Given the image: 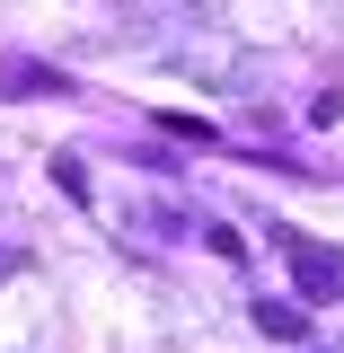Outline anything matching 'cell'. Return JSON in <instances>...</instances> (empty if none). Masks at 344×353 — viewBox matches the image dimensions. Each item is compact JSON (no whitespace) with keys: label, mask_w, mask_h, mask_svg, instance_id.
<instances>
[{"label":"cell","mask_w":344,"mask_h":353,"mask_svg":"<svg viewBox=\"0 0 344 353\" xmlns=\"http://www.w3.org/2000/svg\"><path fill=\"white\" fill-rule=\"evenodd\" d=\"M256 327H265V336H283V345H301V336H309V309H301V301H256Z\"/></svg>","instance_id":"3957f363"},{"label":"cell","mask_w":344,"mask_h":353,"mask_svg":"<svg viewBox=\"0 0 344 353\" xmlns=\"http://www.w3.org/2000/svg\"><path fill=\"white\" fill-rule=\"evenodd\" d=\"M274 248H283V265H292L301 301H344V256L336 248H318L309 230H274Z\"/></svg>","instance_id":"6da1fadb"},{"label":"cell","mask_w":344,"mask_h":353,"mask_svg":"<svg viewBox=\"0 0 344 353\" xmlns=\"http://www.w3.org/2000/svg\"><path fill=\"white\" fill-rule=\"evenodd\" d=\"M203 248H212V256H239V248H247V239H239V230H230V221H203Z\"/></svg>","instance_id":"8992f818"},{"label":"cell","mask_w":344,"mask_h":353,"mask_svg":"<svg viewBox=\"0 0 344 353\" xmlns=\"http://www.w3.org/2000/svg\"><path fill=\"white\" fill-rule=\"evenodd\" d=\"M159 132L194 141V150H212V141H221V132H212V115H176V106H159Z\"/></svg>","instance_id":"277c9868"},{"label":"cell","mask_w":344,"mask_h":353,"mask_svg":"<svg viewBox=\"0 0 344 353\" xmlns=\"http://www.w3.org/2000/svg\"><path fill=\"white\" fill-rule=\"evenodd\" d=\"M0 97H71L62 71H44L36 53H0Z\"/></svg>","instance_id":"7a4b0ae2"},{"label":"cell","mask_w":344,"mask_h":353,"mask_svg":"<svg viewBox=\"0 0 344 353\" xmlns=\"http://www.w3.org/2000/svg\"><path fill=\"white\" fill-rule=\"evenodd\" d=\"M44 176H53V185H62L71 203H88V168L71 159V150H53V159H44Z\"/></svg>","instance_id":"5b68a950"}]
</instances>
